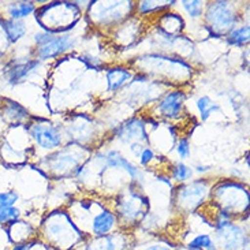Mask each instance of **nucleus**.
<instances>
[{
	"instance_id": "obj_24",
	"label": "nucleus",
	"mask_w": 250,
	"mask_h": 250,
	"mask_svg": "<svg viewBox=\"0 0 250 250\" xmlns=\"http://www.w3.org/2000/svg\"><path fill=\"white\" fill-rule=\"evenodd\" d=\"M249 33L250 29L248 25L241 27H234L229 33L227 41L231 45H235V47H244L245 44L249 42Z\"/></svg>"
},
{
	"instance_id": "obj_11",
	"label": "nucleus",
	"mask_w": 250,
	"mask_h": 250,
	"mask_svg": "<svg viewBox=\"0 0 250 250\" xmlns=\"http://www.w3.org/2000/svg\"><path fill=\"white\" fill-rule=\"evenodd\" d=\"M116 224H118V217L115 213L112 210L103 208L92 217L88 232L95 238L105 237L108 234H112V231L116 229Z\"/></svg>"
},
{
	"instance_id": "obj_31",
	"label": "nucleus",
	"mask_w": 250,
	"mask_h": 250,
	"mask_svg": "<svg viewBox=\"0 0 250 250\" xmlns=\"http://www.w3.org/2000/svg\"><path fill=\"white\" fill-rule=\"evenodd\" d=\"M52 37H54V34L48 33V32H40L34 36V41L39 47H41V45H45L47 42L52 40Z\"/></svg>"
},
{
	"instance_id": "obj_12",
	"label": "nucleus",
	"mask_w": 250,
	"mask_h": 250,
	"mask_svg": "<svg viewBox=\"0 0 250 250\" xmlns=\"http://www.w3.org/2000/svg\"><path fill=\"white\" fill-rule=\"evenodd\" d=\"M185 100H186V95L182 90L168 92L157 104V111L160 112V115L167 119H176L182 112Z\"/></svg>"
},
{
	"instance_id": "obj_13",
	"label": "nucleus",
	"mask_w": 250,
	"mask_h": 250,
	"mask_svg": "<svg viewBox=\"0 0 250 250\" xmlns=\"http://www.w3.org/2000/svg\"><path fill=\"white\" fill-rule=\"evenodd\" d=\"M48 167L56 172H67L70 169H74L82 160V155L77 150L63 149L61 152L52 156H48Z\"/></svg>"
},
{
	"instance_id": "obj_9",
	"label": "nucleus",
	"mask_w": 250,
	"mask_h": 250,
	"mask_svg": "<svg viewBox=\"0 0 250 250\" xmlns=\"http://www.w3.org/2000/svg\"><path fill=\"white\" fill-rule=\"evenodd\" d=\"M40 66V61L37 59H14L8 62L4 67V78L10 85H18L23 82L30 74H33L36 68Z\"/></svg>"
},
{
	"instance_id": "obj_1",
	"label": "nucleus",
	"mask_w": 250,
	"mask_h": 250,
	"mask_svg": "<svg viewBox=\"0 0 250 250\" xmlns=\"http://www.w3.org/2000/svg\"><path fill=\"white\" fill-rule=\"evenodd\" d=\"M85 232L81 231L66 212H56L49 215L44 222L42 235L48 244L58 250H73L85 242Z\"/></svg>"
},
{
	"instance_id": "obj_17",
	"label": "nucleus",
	"mask_w": 250,
	"mask_h": 250,
	"mask_svg": "<svg viewBox=\"0 0 250 250\" xmlns=\"http://www.w3.org/2000/svg\"><path fill=\"white\" fill-rule=\"evenodd\" d=\"M128 3V1H127ZM127 3H102L99 6V10L95 13V17L99 20L100 23H114V22H118L119 20H122L123 17V11L122 7H125Z\"/></svg>"
},
{
	"instance_id": "obj_27",
	"label": "nucleus",
	"mask_w": 250,
	"mask_h": 250,
	"mask_svg": "<svg viewBox=\"0 0 250 250\" xmlns=\"http://www.w3.org/2000/svg\"><path fill=\"white\" fill-rule=\"evenodd\" d=\"M21 210L17 207H6V208H0V224L13 223L15 220H20Z\"/></svg>"
},
{
	"instance_id": "obj_6",
	"label": "nucleus",
	"mask_w": 250,
	"mask_h": 250,
	"mask_svg": "<svg viewBox=\"0 0 250 250\" xmlns=\"http://www.w3.org/2000/svg\"><path fill=\"white\" fill-rule=\"evenodd\" d=\"M208 193V183L198 179L191 183L182 185L178 190V205L185 210H193L201 205Z\"/></svg>"
},
{
	"instance_id": "obj_20",
	"label": "nucleus",
	"mask_w": 250,
	"mask_h": 250,
	"mask_svg": "<svg viewBox=\"0 0 250 250\" xmlns=\"http://www.w3.org/2000/svg\"><path fill=\"white\" fill-rule=\"evenodd\" d=\"M131 80V73L128 68L114 67L107 71V82H108V92H116L123 85H126Z\"/></svg>"
},
{
	"instance_id": "obj_38",
	"label": "nucleus",
	"mask_w": 250,
	"mask_h": 250,
	"mask_svg": "<svg viewBox=\"0 0 250 250\" xmlns=\"http://www.w3.org/2000/svg\"><path fill=\"white\" fill-rule=\"evenodd\" d=\"M1 22H3V20H1V18H0V25H1Z\"/></svg>"
},
{
	"instance_id": "obj_29",
	"label": "nucleus",
	"mask_w": 250,
	"mask_h": 250,
	"mask_svg": "<svg viewBox=\"0 0 250 250\" xmlns=\"http://www.w3.org/2000/svg\"><path fill=\"white\" fill-rule=\"evenodd\" d=\"M20 200V194L15 190H6L0 193V208L6 207H15L17 201Z\"/></svg>"
},
{
	"instance_id": "obj_35",
	"label": "nucleus",
	"mask_w": 250,
	"mask_h": 250,
	"mask_svg": "<svg viewBox=\"0 0 250 250\" xmlns=\"http://www.w3.org/2000/svg\"><path fill=\"white\" fill-rule=\"evenodd\" d=\"M144 250H172V249H169V246H167V245L152 244V245H148V246H146Z\"/></svg>"
},
{
	"instance_id": "obj_2",
	"label": "nucleus",
	"mask_w": 250,
	"mask_h": 250,
	"mask_svg": "<svg viewBox=\"0 0 250 250\" xmlns=\"http://www.w3.org/2000/svg\"><path fill=\"white\" fill-rule=\"evenodd\" d=\"M80 18V10L74 3H51L37 10L36 20L40 22L44 32L54 33L67 30L71 25L77 23Z\"/></svg>"
},
{
	"instance_id": "obj_22",
	"label": "nucleus",
	"mask_w": 250,
	"mask_h": 250,
	"mask_svg": "<svg viewBox=\"0 0 250 250\" xmlns=\"http://www.w3.org/2000/svg\"><path fill=\"white\" fill-rule=\"evenodd\" d=\"M3 114H4L7 119L14 121V122H21V121H25L26 118H29V112H27L26 109L23 108L22 105H20V104H17L15 102H11V100H6L4 102Z\"/></svg>"
},
{
	"instance_id": "obj_10",
	"label": "nucleus",
	"mask_w": 250,
	"mask_h": 250,
	"mask_svg": "<svg viewBox=\"0 0 250 250\" xmlns=\"http://www.w3.org/2000/svg\"><path fill=\"white\" fill-rule=\"evenodd\" d=\"M74 47V39L68 34L64 36H56L52 37V40L47 42L45 45H41L36 51L37 61H47V59H54L59 55L64 54L70 48Z\"/></svg>"
},
{
	"instance_id": "obj_19",
	"label": "nucleus",
	"mask_w": 250,
	"mask_h": 250,
	"mask_svg": "<svg viewBox=\"0 0 250 250\" xmlns=\"http://www.w3.org/2000/svg\"><path fill=\"white\" fill-rule=\"evenodd\" d=\"M1 29L6 34L7 40L10 44H14L21 39H23V36L26 34V25L23 21H15V20H3L1 22Z\"/></svg>"
},
{
	"instance_id": "obj_30",
	"label": "nucleus",
	"mask_w": 250,
	"mask_h": 250,
	"mask_svg": "<svg viewBox=\"0 0 250 250\" xmlns=\"http://www.w3.org/2000/svg\"><path fill=\"white\" fill-rule=\"evenodd\" d=\"M176 152L181 159H188L190 156V144L186 138H181L176 146Z\"/></svg>"
},
{
	"instance_id": "obj_34",
	"label": "nucleus",
	"mask_w": 250,
	"mask_h": 250,
	"mask_svg": "<svg viewBox=\"0 0 250 250\" xmlns=\"http://www.w3.org/2000/svg\"><path fill=\"white\" fill-rule=\"evenodd\" d=\"M130 148H131V150H133V153L135 155V157H140L141 152L144 150V146H142L140 142H133Z\"/></svg>"
},
{
	"instance_id": "obj_23",
	"label": "nucleus",
	"mask_w": 250,
	"mask_h": 250,
	"mask_svg": "<svg viewBox=\"0 0 250 250\" xmlns=\"http://www.w3.org/2000/svg\"><path fill=\"white\" fill-rule=\"evenodd\" d=\"M186 248L189 250H217L216 244L209 234H198L190 241Z\"/></svg>"
},
{
	"instance_id": "obj_3",
	"label": "nucleus",
	"mask_w": 250,
	"mask_h": 250,
	"mask_svg": "<svg viewBox=\"0 0 250 250\" xmlns=\"http://www.w3.org/2000/svg\"><path fill=\"white\" fill-rule=\"evenodd\" d=\"M216 194L222 201V210L230 213L231 216L234 213L246 212L249 208V193L242 185L234 182L220 183L217 186Z\"/></svg>"
},
{
	"instance_id": "obj_4",
	"label": "nucleus",
	"mask_w": 250,
	"mask_h": 250,
	"mask_svg": "<svg viewBox=\"0 0 250 250\" xmlns=\"http://www.w3.org/2000/svg\"><path fill=\"white\" fill-rule=\"evenodd\" d=\"M205 20L209 27L219 34L231 32L237 23V14L234 7L229 1L209 3L205 11Z\"/></svg>"
},
{
	"instance_id": "obj_15",
	"label": "nucleus",
	"mask_w": 250,
	"mask_h": 250,
	"mask_svg": "<svg viewBox=\"0 0 250 250\" xmlns=\"http://www.w3.org/2000/svg\"><path fill=\"white\" fill-rule=\"evenodd\" d=\"M127 244L119 234H108L105 237L93 238L85 245L83 250H126Z\"/></svg>"
},
{
	"instance_id": "obj_7",
	"label": "nucleus",
	"mask_w": 250,
	"mask_h": 250,
	"mask_svg": "<svg viewBox=\"0 0 250 250\" xmlns=\"http://www.w3.org/2000/svg\"><path fill=\"white\" fill-rule=\"evenodd\" d=\"M145 207H148V200L138 193H131L118 201L116 210L123 222L134 224L145 216Z\"/></svg>"
},
{
	"instance_id": "obj_18",
	"label": "nucleus",
	"mask_w": 250,
	"mask_h": 250,
	"mask_svg": "<svg viewBox=\"0 0 250 250\" xmlns=\"http://www.w3.org/2000/svg\"><path fill=\"white\" fill-rule=\"evenodd\" d=\"M104 160L107 163V166L111 167V168H122L125 169L133 179H135V181L141 179V172H140V169L137 168L135 166H133L130 162H127L126 157L121 156L118 152H115V150H111L107 155H104Z\"/></svg>"
},
{
	"instance_id": "obj_37",
	"label": "nucleus",
	"mask_w": 250,
	"mask_h": 250,
	"mask_svg": "<svg viewBox=\"0 0 250 250\" xmlns=\"http://www.w3.org/2000/svg\"><path fill=\"white\" fill-rule=\"evenodd\" d=\"M242 250H249V245H246V246H244V248H242Z\"/></svg>"
},
{
	"instance_id": "obj_14",
	"label": "nucleus",
	"mask_w": 250,
	"mask_h": 250,
	"mask_svg": "<svg viewBox=\"0 0 250 250\" xmlns=\"http://www.w3.org/2000/svg\"><path fill=\"white\" fill-rule=\"evenodd\" d=\"M116 137L123 142H140L146 141L148 135L145 131V123L140 121V119H130L128 122L121 126L118 130Z\"/></svg>"
},
{
	"instance_id": "obj_26",
	"label": "nucleus",
	"mask_w": 250,
	"mask_h": 250,
	"mask_svg": "<svg viewBox=\"0 0 250 250\" xmlns=\"http://www.w3.org/2000/svg\"><path fill=\"white\" fill-rule=\"evenodd\" d=\"M193 176V169L185 163H176L172 167V178L176 182H186Z\"/></svg>"
},
{
	"instance_id": "obj_36",
	"label": "nucleus",
	"mask_w": 250,
	"mask_h": 250,
	"mask_svg": "<svg viewBox=\"0 0 250 250\" xmlns=\"http://www.w3.org/2000/svg\"><path fill=\"white\" fill-rule=\"evenodd\" d=\"M207 169H209V168H207V167H197V171H207Z\"/></svg>"
},
{
	"instance_id": "obj_28",
	"label": "nucleus",
	"mask_w": 250,
	"mask_h": 250,
	"mask_svg": "<svg viewBox=\"0 0 250 250\" xmlns=\"http://www.w3.org/2000/svg\"><path fill=\"white\" fill-rule=\"evenodd\" d=\"M204 4L203 1H182V6L185 11L189 14L191 18H198L204 13Z\"/></svg>"
},
{
	"instance_id": "obj_25",
	"label": "nucleus",
	"mask_w": 250,
	"mask_h": 250,
	"mask_svg": "<svg viewBox=\"0 0 250 250\" xmlns=\"http://www.w3.org/2000/svg\"><path fill=\"white\" fill-rule=\"evenodd\" d=\"M197 108L200 111V115H201V119H203L204 122L209 118L213 112H216L220 109V105L216 104V103H213L210 100V97L208 96H203V97H200L198 100H197Z\"/></svg>"
},
{
	"instance_id": "obj_33",
	"label": "nucleus",
	"mask_w": 250,
	"mask_h": 250,
	"mask_svg": "<svg viewBox=\"0 0 250 250\" xmlns=\"http://www.w3.org/2000/svg\"><path fill=\"white\" fill-rule=\"evenodd\" d=\"M8 40H7L6 34H4V32H3V29H1V26H0V55L3 54V51L4 49H7V47H8Z\"/></svg>"
},
{
	"instance_id": "obj_5",
	"label": "nucleus",
	"mask_w": 250,
	"mask_h": 250,
	"mask_svg": "<svg viewBox=\"0 0 250 250\" xmlns=\"http://www.w3.org/2000/svg\"><path fill=\"white\" fill-rule=\"evenodd\" d=\"M215 244L217 250H242L249 245V237L239 224L230 223L215 230Z\"/></svg>"
},
{
	"instance_id": "obj_32",
	"label": "nucleus",
	"mask_w": 250,
	"mask_h": 250,
	"mask_svg": "<svg viewBox=\"0 0 250 250\" xmlns=\"http://www.w3.org/2000/svg\"><path fill=\"white\" fill-rule=\"evenodd\" d=\"M153 150L150 148H144V150L141 152V155H140V162H141L142 166H148L149 163L153 160Z\"/></svg>"
},
{
	"instance_id": "obj_8",
	"label": "nucleus",
	"mask_w": 250,
	"mask_h": 250,
	"mask_svg": "<svg viewBox=\"0 0 250 250\" xmlns=\"http://www.w3.org/2000/svg\"><path fill=\"white\" fill-rule=\"evenodd\" d=\"M34 142L42 149H56L62 144V133L52 123L37 122L32 123L27 128Z\"/></svg>"
},
{
	"instance_id": "obj_21",
	"label": "nucleus",
	"mask_w": 250,
	"mask_h": 250,
	"mask_svg": "<svg viewBox=\"0 0 250 250\" xmlns=\"http://www.w3.org/2000/svg\"><path fill=\"white\" fill-rule=\"evenodd\" d=\"M36 11V4L33 1H17V3H10L7 7V14L10 20L22 21L27 18L29 15Z\"/></svg>"
},
{
	"instance_id": "obj_16",
	"label": "nucleus",
	"mask_w": 250,
	"mask_h": 250,
	"mask_svg": "<svg viewBox=\"0 0 250 250\" xmlns=\"http://www.w3.org/2000/svg\"><path fill=\"white\" fill-rule=\"evenodd\" d=\"M7 235L10 242L14 245L29 242L34 235V227L30 223L15 220L13 223L7 224Z\"/></svg>"
}]
</instances>
